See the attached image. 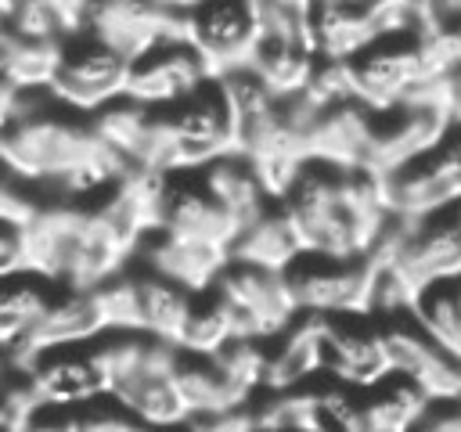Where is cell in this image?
Returning a JSON list of instances; mask_svg holds the SVG:
<instances>
[{
    "instance_id": "6da1fadb",
    "label": "cell",
    "mask_w": 461,
    "mask_h": 432,
    "mask_svg": "<svg viewBox=\"0 0 461 432\" xmlns=\"http://www.w3.org/2000/svg\"><path fill=\"white\" fill-rule=\"evenodd\" d=\"M277 205L285 209L303 252L367 256L378 248L393 212L382 198V176L367 166H342L321 155L299 158Z\"/></svg>"
},
{
    "instance_id": "7a4b0ae2",
    "label": "cell",
    "mask_w": 461,
    "mask_h": 432,
    "mask_svg": "<svg viewBox=\"0 0 461 432\" xmlns=\"http://www.w3.org/2000/svg\"><path fill=\"white\" fill-rule=\"evenodd\" d=\"M25 230L29 266L61 288H97L130 259V245L104 223L97 209L47 205Z\"/></svg>"
},
{
    "instance_id": "3957f363",
    "label": "cell",
    "mask_w": 461,
    "mask_h": 432,
    "mask_svg": "<svg viewBox=\"0 0 461 432\" xmlns=\"http://www.w3.org/2000/svg\"><path fill=\"white\" fill-rule=\"evenodd\" d=\"M101 148L86 112L68 108L47 86L22 90V101L0 130V155L32 180H50Z\"/></svg>"
},
{
    "instance_id": "277c9868",
    "label": "cell",
    "mask_w": 461,
    "mask_h": 432,
    "mask_svg": "<svg viewBox=\"0 0 461 432\" xmlns=\"http://www.w3.org/2000/svg\"><path fill=\"white\" fill-rule=\"evenodd\" d=\"M238 140V115L234 104L220 83V76H209L191 94L166 108H151V151L148 169H187L205 166L227 151H234Z\"/></svg>"
},
{
    "instance_id": "5b68a950",
    "label": "cell",
    "mask_w": 461,
    "mask_h": 432,
    "mask_svg": "<svg viewBox=\"0 0 461 432\" xmlns=\"http://www.w3.org/2000/svg\"><path fill=\"white\" fill-rule=\"evenodd\" d=\"M371 259L393 266L414 292L461 274V202L425 216H393Z\"/></svg>"
},
{
    "instance_id": "8992f818",
    "label": "cell",
    "mask_w": 461,
    "mask_h": 432,
    "mask_svg": "<svg viewBox=\"0 0 461 432\" xmlns=\"http://www.w3.org/2000/svg\"><path fill=\"white\" fill-rule=\"evenodd\" d=\"M385 209L400 220L425 216L443 205L461 202V119H450L447 130L418 155L378 173Z\"/></svg>"
},
{
    "instance_id": "52a82bcc",
    "label": "cell",
    "mask_w": 461,
    "mask_h": 432,
    "mask_svg": "<svg viewBox=\"0 0 461 432\" xmlns=\"http://www.w3.org/2000/svg\"><path fill=\"white\" fill-rule=\"evenodd\" d=\"M285 288L303 317H342V313H367L371 302V277L375 259L367 256H321L299 252L285 270Z\"/></svg>"
},
{
    "instance_id": "ba28073f",
    "label": "cell",
    "mask_w": 461,
    "mask_h": 432,
    "mask_svg": "<svg viewBox=\"0 0 461 432\" xmlns=\"http://www.w3.org/2000/svg\"><path fill=\"white\" fill-rule=\"evenodd\" d=\"M126 68H130V58L122 50H115L90 25H76L58 43V65L47 90L68 108L90 115L122 94Z\"/></svg>"
},
{
    "instance_id": "9c48e42d",
    "label": "cell",
    "mask_w": 461,
    "mask_h": 432,
    "mask_svg": "<svg viewBox=\"0 0 461 432\" xmlns=\"http://www.w3.org/2000/svg\"><path fill=\"white\" fill-rule=\"evenodd\" d=\"M180 241H202L212 248H223L234 241L238 223L234 216L216 202L198 166L187 169H166L158 176L155 205H151V227Z\"/></svg>"
},
{
    "instance_id": "30bf717a",
    "label": "cell",
    "mask_w": 461,
    "mask_h": 432,
    "mask_svg": "<svg viewBox=\"0 0 461 432\" xmlns=\"http://www.w3.org/2000/svg\"><path fill=\"white\" fill-rule=\"evenodd\" d=\"M216 295L223 299L230 324H234V338H274L281 335L299 313L288 299L285 277L281 270L259 266V263H245V259H223L216 281H212Z\"/></svg>"
},
{
    "instance_id": "8fae6325",
    "label": "cell",
    "mask_w": 461,
    "mask_h": 432,
    "mask_svg": "<svg viewBox=\"0 0 461 432\" xmlns=\"http://www.w3.org/2000/svg\"><path fill=\"white\" fill-rule=\"evenodd\" d=\"M313 328H317L321 378L339 382L346 389H367L389 374L382 331L371 313L313 317Z\"/></svg>"
},
{
    "instance_id": "7c38bea8",
    "label": "cell",
    "mask_w": 461,
    "mask_h": 432,
    "mask_svg": "<svg viewBox=\"0 0 461 432\" xmlns=\"http://www.w3.org/2000/svg\"><path fill=\"white\" fill-rule=\"evenodd\" d=\"M209 76V65L184 32H162L137 58H130L122 94L144 108H166L191 94Z\"/></svg>"
},
{
    "instance_id": "4fadbf2b",
    "label": "cell",
    "mask_w": 461,
    "mask_h": 432,
    "mask_svg": "<svg viewBox=\"0 0 461 432\" xmlns=\"http://www.w3.org/2000/svg\"><path fill=\"white\" fill-rule=\"evenodd\" d=\"M256 11L259 36L245 68H252L274 94H299L317 61L303 29V4H256Z\"/></svg>"
},
{
    "instance_id": "5bb4252c",
    "label": "cell",
    "mask_w": 461,
    "mask_h": 432,
    "mask_svg": "<svg viewBox=\"0 0 461 432\" xmlns=\"http://www.w3.org/2000/svg\"><path fill=\"white\" fill-rule=\"evenodd\" d=\"M18 367L32 382L40 403L86 407V403L108 396V367H104V356L94 338L79 342V346L32 349L18 360Z\"/></svg>"
},
{
    "instance_id": "9a60e30c",
    "label": "cell",
    "mask_w": 461,
    "mask_h": 432,
    "mask_svg": "<svg viewBox=\"0 0 461 432\" xmlns=\"http://www.w3.org/2000/svg\"><path fill=\"white\" fill-rule=\"evenodd\" d=\"M184 36L202 54L212 76L249 65V54L259 36V11L245 0L220 4H187L184 7Z\"/></svg>"
},
{
    "instance_id": "2e32d148",
    "label": "cell",
    "mask_w": 461,
    "mask_h": 432,
    "mask_svg": "<svg viewBox=\"0 0 461 432\" xmlns=\"http://www.w3.org/2000/svg\"><path fill=\"white\" fill-rule=\"evenodd\" d=\"M400 4H357V0H317L303 4V29L313 58L349 61L378 32L396 22Z\"/></svg>"
},
{
    "instance_id": "e0dca14e",
    "label": "cell",
    "mask_w": 461,
    "mask_h": 432,
    "mask_svg": "<svg viewBox=\"0 0 461 432\" xmlns=\"http://www.w3.org/2000/svg\"><path fill=\"white\" fill-rule=\"evenodd\" d=\"M101 331H108L104 324V313H101V302L90 292L83 288H61L50 306L43 310V317L32 324V331L11 349L14 364L32 353V349H47V346H79V342H90L97 338Z\"/></svg>"
},
{
    "instance_id": "ac0fdd59",
    "label": "cell",
    "mask_w": 461,
    "mask_h": 432,
    "mask_svg": "<svg viewBox=\"0 0 461 432\" xmlns=\"http://www.w3.org/2000/svg\"><path fill=\"white\" fill-rule=\"evenodd\" d=\"M169 378H173V385H176V392H180V400L187 407V418L191 414L234 410V407L249 403V392L230 382V374L216 364L212 353H191V349L173 346Z\"/></svg>"
},
{
    "instance_id": "d6986e66",
    "label": "cell",
    "mask_w": 461,
    "mask_h": 432,
    "mask_svg": "<svg viewBox=\"0 0 461 432\" xmlns=\"http://www.w3.org/2000/svg\"><path fill=\"white\" fill-rule=\"evenodd\" d=\"M313 378H321L317 328H313V317L299 313L281 335L267 338V364H263L259 392H292Z\"/></svg>"
},
{
    "instance_id": "ffe728a7",
    "label": "cell",
    "mask_w": 461,
    "mask_h": 432,
    "mask_svg": "<svg viewBox=\"0 0 461 432\" xmlns=\"http://www.w3.org/2000/svg\"><path fill=\"white\" fill-rule=\"evenodd\" d=\"M303 252L285 209L277 202L263 205L252 220H245L234 234V241L227 245V256L230 259H245V263H259V266H270V270H285L295 256Z\"/></svg>"
},
{
    "instance_id": "44dd1931",
    "label": "cell",
    "mask_w": 461,
    "mask_h": 432,
    "mask_svg": "<svg viewBox=\"0 0 461 432\" xmlns=\"http://www.w3.org/2000/svg\"><path fill=\"white\" fill-rule=\"evenodd\" d=\"M198 169H202L209 191L216 194V202L234 216L238 227H241L245 220H252L263 205L274 202V198L267 194L263 180H259L256 162H252L249 155H241V151H227V155H220V158H212V162H205V166H198Z\"/></svg>"
},
{
    "instance_id": "7402d4cb",
    "label": "cell",
    "mask_w": 461,
    "mask_h": 432,
    "mask_svg": "<svg viewBox=\"0 0 461 432\" xmlns=\"http://www.w3.org/2000/svg\"><path fill=\"white\" fill-rule=\"evenodd\" d=\"M58 292L61 284H54L36 270L0 277V346L14 349L32 331V324L43 317V310Z\"/></svg>"
},
{
    "instance_id": "603a6c76",
    "label": "cell",
    "mask_w": 461,
    "mask_h": 432,
    "mask_svg": "<svg viewBox=\"0 0 461 432\" xmlns=\"http://www.w3.org/2000/svg\"><path fill=\"white\" fill-rule=\"evenodd\" d=\"M58 43L61 40H40L11 29L4 22L0 29V68L22 86V90H43L58 65Z\"/></svg>"
},
{
    "instance_id": "cb8c5ba5",
    "label": "cell",
    "mask_w": 461,
    "mask_h": 432,
    "mask_svg": "<svg viewBox=\"0 0 461 432\" xmlns=\"http://www.w3.org/2000/svg\"><path fill=\"white\" fill-rule=\"evenodd\" d=\"M411 317L450 353L461 356V274L447 281H432L414 292Z\"/></svg>"
},
{
    "instance_id": "d4e9b609",
    "label": "cell",
    "mask_w": 461,
    "mask_h": 432,
    "mask_svg": "<svg viewBox=\"0 0 461 432\" xmlns=\"http://www.w3.org/2000/svg\"><path fill=\"white\" fill-rule=\"evenodd\" d=\"M227 338H234V324L216 288L209 284L202 292H191V302H187V313H184V324L173 346L191 349V353H216Z\"/></svg>"
},
{
    "instance_id": "484cf974",
    "label": "cell",
    "mask_w": 461,
    "mask_h": 432,
    "mask_svg": "<svg viewBox=\"0 0 461 432\" xmlns=\"http://www.w3.org/2000/svg\"><path fill=\"white\" fill-rule=\"evenodd\" d=\"M50 202L43 194V184L32 180V176H25L18 166H11L0 155V220L4 223H14V227H25Z\"/></svg>"
},
{
    "instance_id": "4316f807",
    "label": "cell",
    "mask_w": 461,
    "mask_h": 432,
    "mask_svg": "<svg viewBox=\"0 0 461 432\" xmlns=\"http://www.w3.org/2000/svg\"><path fill=\"white\" fill-rule=\"evenodd\" d=\"M36 407H40V396L22 367L0 378V432H22Z\"/></svg>"
},
{
    "instance_id": "83f0119b",
    "label": "cell",
    "mask_w": 461,
    "mask_h": 432,
    "mask_svg": "<svg viewBox=\"0 0 461 432\" xmlns=\"http://www.w3.org/2000/svg\"><path fill=\"white\" fill-rule=\"evenodd\" d=\"M256 418L252 407H234V410H216V414H191L184 421V432H252Z\"/></svg>"
},
{
    "instance_id": "f1b7e54d",
    "label": "cell",
    "mask_w": 461,
    "mask_h": 432,
    "mask_svg": "<svg viewBox=\"0 0 461 432\" xmlns=\"http://www.w3.org/2000/svg\"><path fill=\"white\" fill-rule=\"evenodd\" d=\"M407 432H461V400H429Z\"/></svg>"
},
{
    "instance_id": "f546056e",
    "label": "cell",
    "mask_w": 461,
    "mask_h": 432,
    "mask_svg": "<svg viewBox=\"0 0 461 432\" xmlns=\"http://www.w3.org/2000/svg\"><path fill=\"white\" fill-rule=\"evenodd\" d=\"M22 432H83L79 407H58V403H40Z\"/></svg>"
},
{
    "instance_id": "4dcf8cb0",
    "label": "cell",
    "mask_w": 461,
    "mask_h": 432,
    "mask_svg": "<svg viewBox=\"0 0 461 432\" xmlns=\"http://www.w3.org/2000/svg\"><path fill=\"white\" fill-rule=\"evenodd\" d=\"M22 270H32L29 266V248H25V230L0 220V277L22 274Z\"/></svg>"
},
{
    "instance_id": "1f68e13d",
    "label": "cell",
    "mask_w": 461,
    "mask_h": 432,
    "mask_svg": "<svg viewBox=\"0 0 461 432\" xmlns=\"http://www.w3.org/2000/svg\"><path fill=\"white\" fill-rule=\"evenodd\" d=\"M436 94L450 119H461V54L436 76Z\"/></svg>"
},
{
    "instance_id": "d6a6232c",
    "label": "cell",
    "mask_w": 461,
    "mask_h": 432,
    "mask_svg": "<svg viewBox=\"0 0 461 432\" xmlns=\"http://www.w3.org/2000/svg\"><path fill=\"white\" fill-rule=\"evenodd\" d=\"M18 101H22V86L0 68V130L7 126V119L14 115V108H18Z\"/></svg>"
},
{
    "instance_id": "836d02e7",
    "label": "cell",
    "mask_w": 461,
    "mask_h": 432,
    "mask_svg": "<svg viewBox=\"0 0 461 432\" xmlns=\"http://www.w3.org/2000/svg\"><path fill=\"white\" fill-rule=\"evenodd\" d=\"M252 432H281V428H267V425H252Z\"/></svg>"
},
{
    "instance_id": "e575fe53",
    "label": "cell",
    "mask_w": 461,
    "mask_h": 432,
    "mask_svg": "<svg viewBox=\"0 0 461 432\" xmlns=\"http://www.w3.org/2000/svg\"><path fill=\"white\" fill-rule=\"evenodd\" d=\"M166 432H184V425H180V428H166Z\"/></svg>"
}]
</instances>
